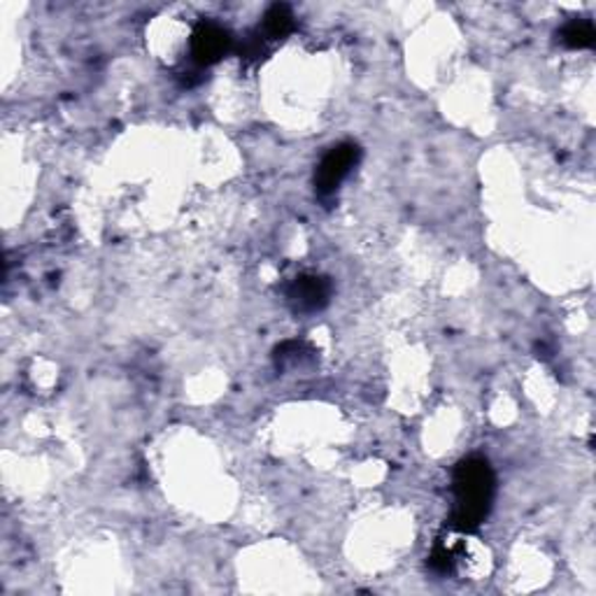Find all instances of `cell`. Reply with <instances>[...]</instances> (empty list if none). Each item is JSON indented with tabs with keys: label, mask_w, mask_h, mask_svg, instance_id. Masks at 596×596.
Returning a JSON list of instances; mask_svg holds the SVG:
<instances>
[{
	"label": "cell",
	"mask_w": 596,
	"mask_h": 596,
	"mask_svg": "<svg viewBox=\"0 0 596 596\" xmlns=\"http://www.w3.org/2000/svg\"><path fill=\"white\" fill-rule=\"evenodd\" d=\"M294 26H296V22H294L292 8L284 5V3H276V5H270L264 14L261 36L268 40H282L294 31Z\"/></svg>",
	"instance_id": "cell-5"
},
{
	"label": "cell",
	"mask_w": 596,
	"mask_h": 596,
	"mask_svg": "<svg viewBox=\"0 0 596 596\" xmlns=\"http://www.w3.org/2000/svg\"><path fill=\"white\" fill-rule=\"evenodd\" d=\"M362 159V149L356 143H338L331 147L315 170V190L319 196H333L340 184L352 173Z\"/></svg>",
	"instance_id": "cell-2"
},
{
	"label": "cell",
	"mask_w": 596,
	"mask_h": 596,
	"mask_svg": "<svg viewBox=\"0 0 596 596\" xmlns=\"http://www.w3.org/2000/svg\"><path fill=\"white\" fill-rule=\"evenodd\" d=\"M454 508L450 515V530L457 534H473L487 520L494 491H497V475H494L487 459L466 457L452 471Z\"/></svg>",
	"instance_id": "cell-1"
},
{
	"label": "cell",
	"mask_w": 596,
	"mask_h": 596,
	"mask_svg": "<svg viewBox=\"0 0 596 596\" xmlns=\"http://www.w3.org/2000/svg\"><path fill=\"white\" fill-rule=\"evenodd\" d=\"M557 38L569 49H589L596 42V28L589 20H573L557 33Z\"/></svg>",
	"instance_id": "cell-6"
},
{
	"label": "cell",
	"mask_w": 596,
	"mask_h": 596,
	"mask_svg": "<svg viewBox=\"0 0 596 596\" xmlns=\"http://www.w3.org/2000/svg\"><path fill=\"white\" fill-rule=\"evenodd\" d=\"M233 49L231 33L215 22H200L192 33V59L200 68L215 65Z\"/></svg>",
	"instance_id": "cell-4"
},
{
	"label": "cell",
	"mask_w": 596,
	"mask_h": 596,
	"mask_svg": "<svg viewBox=\"0 0 596 596\" xmlns=\"http://www.w3.org/2000/svg\"><path fill=\"white\" fill-rule=\"evenodd\" d=\"M331 280L325 276H299L287 287V303L296 315H315L331 301Z\"/></svg>",
	"instance_id": "cell-3"
},
{
	"label": "cell",
	"mask_w": 596,
	"mask_h": 596,
	"mask_svg": "<svg viewBox=\"0 0 596 596\" xmlns=\"http://www.w3.org/2000/svg\"><path fill=\"white\" fill-rule=\"evenodd\" d=\"M272 360H276L278 370L296 368V366H303L305 362H313L315 350H311L305 343H299V340H289V343H282L276 348Z\"/></svg>",
	"instance_id": "cell-7"
}]
</instances>
